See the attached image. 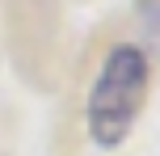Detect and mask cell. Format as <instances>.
<instances>
[{"instance_id": "2", "label": "cell", "mask_w": 160, "mask_h": 156, "mask_svg": "<svg viewBox=\"0 0 160 156\" xmlns=\"http://www.w3.org/2000/svg\"><path fill=\"white\" fill-rule=\"evenodd\" d=\"M139 4V21H143V30H148V47L156 51V59H160V0H135Z\"/></svg>"}, {"instance_id": "1", "label": "cell", "mask_w": 160, "mask_h": 156, "mask_svg": "<svg viewBox=\"0 0 160 156\" xmlns=\"http://www.w3.org/2000/svg\"><path fill=\"white\" fill-rule=\"evenodd\" d=\"M148 97V55L131 42L114 47L88 89V135L101 148H118L135 127Z\"/></svg>"}]
</instances>
